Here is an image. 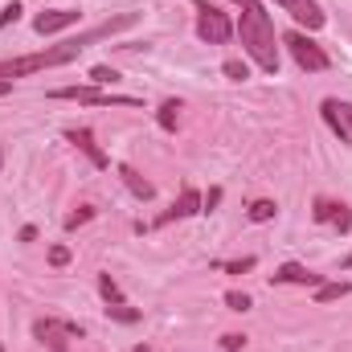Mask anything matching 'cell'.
Listing matches in <instances>:
<instances>
[{
    "instance_id": "484cf974",
    "label": "cell",
    "mask_w": 352,
    "mask_h": 352,
    "mask_svg": "<svg viewBox=\"0 0 352 352\" xmlns=\"http://www.w3.org/2000/svg\"><path fill=\"white\" fill-rule=\"evenodd\" d=\"M70 263V250H66V246H54V250H50V266H66Z\"/></svg>"
},
{
    "instance_id": "f546056e",
    "label": "cell",
    "mask_w": 352,
    "mask_h": 352,
    "mask_svg": "<svg viewBox=\"0 0 352 352\" xmlns=\"http://www.w3.org/2000/svg\"><path fill=\"white\" fill-rule=\"evenodd\" d=\"M135 352H152V349H148V344H135Z\"/></svg>"
},
{
    "instance_id": "ac0fdd59",
    "label": "cell",
    "mask_w": 352,
    "mask_h": 352,
    "mask_svg": "<svg viewBox=\"0 0 352 352\" xmlns=\"http://www.w3.org/2000/svg\"><path fill=\"white\" fill-rule=\"evenodd\" d=\"M274 213H278V205H274V201H254V205H250V209H246V217H250V221H258V226H263V221H270V217H274Z\"/></svg>"
},
{
    "instance_id": "603a6c76",
    "label": "cell",
    "mask_w": 352,
    "mask_h": 352,
    "mask_svg": "<svg viewBox=\"0 0 352 352\" xmlns=\"http://www.w3.org/2000/svg\"><path fill=\"white\" fill-rule=\"evenodd\" d=\"M221 349H226V352H242V349H246V336H238V332H226V336H221Z\"/></svg>"
},
{
    "instance_id": "52a82bcc",
    "label": "cell",
    "mask_w": 352,
    "mask_h": 352,
    "mask_svg": "<svg viewBox=\"0 0 352 352\" xmlns=\"http://www.w3.org/2000/svg\"><path fill=\"white\" fill-rule=\"evenodd\" d=\"M78 21H82V12H74V8H50V12H37V16H33V29H37L41 37H50V33L74 29Z\"/></svg>"
},
{
    "instance_id": "9a60e30c",
    "label": "cell",
    "mask_w": 352,
    "mask_h": 352,
    "mask_svg": "<svg viewBox=\"0 0 352 352\" xmlns=\"http://www.w3.org/2000/svg\"><path fill=\"white\" fill-rule=\"evenodd\" d=\"M98 295H102L107 307H123V303H127L123 291H119V283H115V274H98Z\"/></svg>"
},
{
    "instance_id": "ba28073f",
    "label": "cell",
    "mask_w": 352,
    "mask_h": 352,
    "mask_svg": "<svg viewBox=\"0 0 352 352\" xmlns=\"http://www.w3.org/2000/svg\"><path fill=\"white\" fill-rule=\"evenodd\" d=\"M274 4H283L299 25H307V33H316V29H324V25H328V12H324L316 0H274Z\"/></svg>"
},
{
    "instance_id": "6da1fadb",
    "label": "cell",
    "mask_w": 352,
    "mask_h": 352,
    "mask_svg": "<svg viewBox=\"0 0 352 352\" xmlns=\"http://www.w3.org/2000/svg\"><path fill=\"white\" fill-rule=\"evenodd\" d=\"M135 21H140L135 12H119V16H111V21L98 25V29H87V33H78V37H66V41H58V45H45L41 54L8 58V62H0V82L29 78V74H37V70H54V66H70L87 45L102 41V37H111V33H119V29H127V25H135Z\"/></svg>"
},
{
    "instance_id": "5bb4252c",
    "label": "cell",
    "mask_w": 352,
    "mask_h": 352,
    "mask_svg": "<svg viewBox=\"0 0 352 352\" xmlns=\"http://www.w3.org/2000/svg\"><path fill=\"white\" fill-rule=\"evenodd\" d=\"M119 180H123V184L131 188V197H140V201H152V197H156V184H152V180H144L131 164H119Z\"/></svg>"
},
{
    "instance_id": "8992f818",
    "label": "cell",
    "mask_w": 352,
    "mask_h": 352,
    "mask_svg": "<svg viewBox=\"0 0 352 352\" xmlns=\"http://www.w3.org/2000/svg\"><path fill=\"white\" fill-rule=\"evenodd\" d=\"M33 336H37V340H41L50 352H66V344H70V340H82V324L45 316V320H33Z\"/></svg>"
},
{
    "instance_id": "7c38bea8",
    "label": "cell",
    "mask_w": 352,
    "mask_h": 352,
    "mask_svg": "<svg viewBox=\"0 0 352 352\" xmlns=\"http://www.w3.org/2000/svg\"><path fill=\"white\" fill-rule=\"evenodd\" d=\"M270 283H274V287H283V283H295V287H320L324 278H320L316 270L299 266V263H283L274 274H270Z\"/></svg>"
},
{
    "instance_id": "7a4b0ae2",
    "label": "cell",
    "mask_w": 352,
    "mask_h": 352,
    "mask_svg": "<svg viewBox=\"0 0 352 352\" xmlns=\"http://www.w3.org/2000/svg\"><path fill=\"white\" fill-rule=\"evenodd\" d=\"M238 4V33H242V45L250 54V62L266 70V74H278V45H274V21L258 0H234Z\"/></svg>"
},
{
    "instance_id": "277c9868",
    "label": "cell",
    "mask_w": 352,
    "mask_h": 352,
    "mask_svg": "<svg viewBox=\"0 0 352 352\" xmlns=\"http://www.w3.org/2000/svg\"><path fill=\"white\" fill-rule=\"evenodd\" d=\"M197 37L209 41V45H226V41L234 37L230 12H221V8L209 4V0H197Z\"/></svg>"
},
{
    "instance_id": "30bf717a",
    "label": "cell",
    "mask_w": 352,
    "mask_h": 352,
    "mask_svg": "<svg viewBox=\"0 0 352 352\" xmlns=\"http://www.w3.org/2000/svg\"><path fill=\"white\" fill-rule=\"evenodd\" d=\"M316 221H320V226H336L340 234H349L352 213H349V205H340V201H328V197H320V201H316Z\"/></svg>"
},
{
    "instance_id": "d6986e66",
    "label": "cell",
    "mask_w": 352,
    "mask_h": 352,
    "mask_svg": "<svg viewBox=\"0 0 352 352\" xmlns=\"http://www.w3.org/2000/svg\"><path fill=\"white\" fill-rule=\"evenodd\" d=\"M221 70H226V78H234V82H246V78H250V66H246V62H238V58H230Z\"/></svg>"
},
{
    "instance_id": "83f0119b",
    "label": "cell",
    "mask_w": 352,
    "mask_h": 352,
    "mask_svg": "<svg viewBox=\"0 0 352 352\" xmlns=\"http://www.w3.org/2000/svg\"><path fill=\"white\" fill-rule=\"evenodd\" d=\"M340 115H344V123H349V131H352V102H340Z\"/></svg>"
},
{
    "instance_id": "3957f363",
    "label": "cell",
    "mask_w": 352,
    "mask_h": 352,
    "mask_svg": "<svg viewBox=\"0 0 352 352\" xmlns=\"http://www.w3.org/2000/svg\"><path fill=\"white\" fill-rule=\"evenodd\" d=\"M50 98L82 102V107H140V98L115 94V90H102V87H58V90H50Z\"/></svg>"
},
{
    "instance_id": "4dcf8cb0",
    "label": "cell",
    "mask_w": 352,
    "mask_h": 352,
    "mask_svg": "<svg viewBox=\"0 0 352 352\" xmlns=\"http://www.w3.org/2000/svg\"><path fill=\"white\" fill-rule=\"evenodd\" d=\"M344 266H352V254H349V258H344Z\"/></svg>"
},
{
    "instance_id": "d4e9b609",
    "label": "cell",
    "mask_w": 352,
    "mask_h": 352,
    "mask_svg": "<svg viewBox=\"0 0 352 352\" xmlns=\"http://www.w3.org/2000/svg\"><path fill=\"white\" fill-rule=\"evenodd\" d=\"M16 16H21V4H8V8L0 12V29H8V25H16Z\"/></svg>"
},
{
    "instance_id": "4316f807",
    "label": "cell",
    "mask_w": 352,
    "mask_h": 352,
    "mask_svg": "<svg viewBox=\"0 0 352 352\" xmlns=\"http://www.w3.org/2000/svg\"><path fill=\"white\" fill-rule=\"evenodd\" d=\"M217 201H221V188H209V197H201V213H205V209L213 213V205H217Z\"/></svg>"
},
{
    "instance_id": "8fae6325",
    "label": "cell",
    "mask_w": 352,
    "mask_h": 352,
    "mask_svg": "<svg viewBox=\"0 0 352 352\" xmlns=\"http://www.w3.org/2000/svg\"><path fill=\"white\" fill-rule=\"evenodd\" d=\"M197 213H201V192H197L192 184H184V188H180V197H176V205L160 217V221H156V226H168V221H180V217H197Z\"/></svg>"
},
{
    "instance_id": "9c48e42d",
    "label": "cell",
    "mask_w": 352,
    "mask_h": 352,
    "mask_svg": "<svg viewBox=\"0 0 352 352\" xmlns=\"http://www.w3.org/2000/svg\"><path fill=\"white\" fill-rule=\"evenodd\" d=\"M66 140H70V144H74V148H78V152L87 156V160L94 164V168H111L107 152H102V148L94 144V135H90L87 127H66Z\"/></svg>"
},
{
    "instance_id": "4fadbf2b",
    "label": "cell",
    "mask_w": 352,
    "mask_h": 352,
    "mask_svg": "<svg viewBox=\"0 0 352 352\" xmlns=\"http://www.w3.org/2000/svg\"><path fill=\"white\" fill-rule=\"evenodd\" d=\"M320 115H324V123L332 127V135H336L340 144H352V131H349V123H344V115H340V102H336V98H324V102H320Z\"/></svg>"
},
{
    "instance_id": "2e32d148",
    "label": "cell",
    "mask_w": 352,
    "mask_h": 352,
    "mask_svg": "<svg viewBox=\"0 0 352 352\" xmlns=\"http://www.w3.org/2000/svg\"><path fill=\"white\" fill-rule=\"evenodd\" d=\"M349 291H352V283H344V278H340V283H320V287H316V303H336V299H344Z\"/></svg>"
},
{
    "instance_id": "7402d4cb",
    "label": "cell",
    "mask_w": 352,
    "mask_h": 352,
    "mask_svg": "<svg viewBox=\"0 0 352 352\" xmlns=\"http://www.w3.org/2000/svg\"><path fill=\"white\" fill-rule=\"evenodd\" d=\"M90 217H94V209H90V205H82L78 213H70V217H66V234H74L78 226H87Z\"/></svg>"
},
{
    "instance_id": "ffe728a7",
    "label": "cell",
    "mask_w": 352,
    "mask_h": 352,
    "mask_svg": "<svg viewBox=\"0 0 352 352\" xmlns=\"http://www.w3.org/2000/svg\"><path fill=\"white\" fill-rule=\"evenodd\" d=\"M90 82H94V87H115L119 74H115L111 66H94V70H90Z\"/></svg>"
},
{
    "instance_id": "44dd1931",
    "label": "cell",
    "mask_w": 352,
    "mask_h": 352,
    "mask_svg": "<svg viewBox=\"0 0 352 352\" xmlns=\"http://www.w3.org/2000/svg\"><path fill=\"white\" fill-rule=\"evenodd\" d=\"M226 307L230 311H250V295L246 291H226Z\"/></svg>"
},
{
    "instance_id": "5b68a950",
    "label": "cell",
    "mask_w": 352,
    "mask_h": 352,
    "mask_svg": "<svg viewBox=\"0 0 352 352\" xmlns=\"http://www.w3.org/2000/svg\"><path fill=\"white\" fill-rule=\"evenodd\" d=\"M283 45L291 50V58L299 62V70H307V74H324L328 66H332V58L324 54V45L320 41H311L307 33H299V29H291L287 37H283Z\"/></svg>"
},
{
    "instance_id": "e0dca14e",
    "label": "cell",
    "mask_w": 352,
    "mask_h": 352,
    "mask_svg": "<svg viewBox=\"0 0 352 352\" xmlns=\"http://www.w3.org/2000/svg\"><path fill=\"white\" fill-rule=\"evenodd\" d=\"M156 123H160L164 131H176V123H180V102H176V98H164V102H160Z\"/></svg>"
},
{
    "instance_id": "cb8c5ba5",
    "label": "cell",
    "mask_w": 352,
    "mask_h": 352,
    "mask_svg": "<svg viewBox=\"0 0 352 352\" xmlns=\"http://www.w3.org/2000/svg\"><path fill=\"white\" fill-rule=\"evenodd\" d=\"M221 270H230V274H246V270H254V258H234V263H221Z\"/></svg>"
},
{
    "instance_id": "f1b7e54d",
    "label": "cell",
    "mask_w": 352,
    "mask_h": 352,
    "mask_svg": "<svg viewBox=\"0 0 352 352\" xmlns=\"http://www.w3.org/2000/svg\"><path fill=\"white\" fill-rule=\"evenodd\" d=\"M8 90H12V82H0V98H4V94H8Z\"/></svg>"
}]
</instances>
